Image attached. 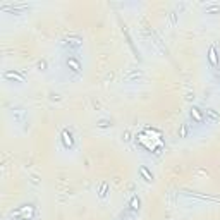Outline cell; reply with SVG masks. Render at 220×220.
<instances>
[{"mask_svg": "<svg viewBox=\"0 0 220 220\" xmlns=\"http://www.w3.org/2000/svg\"><path fill=\"white\" fill-rule=\"evenodd\" d=\"M206 60H208V65H210L213 71H218V67H220V55H218V48L215 45L208 47Z\"/></svg>", "mask_w": 220, "mask_h": 220, "instance_id": "1", "label": "cell"}, {"mask_svg": "<svg viewBox=\"0 0 220 220\" xmlns=\"http://www.w3.org/2000/svg\"><path fill=\"white\" fill-rule=\"evenodd\" d=\"M189 117H191L193 124H203L205 122V110L200 107H191Z\"/></svg>", "mask_w": 220, "mask_h": 220, "instance_id": "2", "label": "cell"}, {"mask_svg": "<svg viewBox=\"0 0 220 220\" xmlns=\"http://www.w3.org/2000/svg\"><path fill=\"white\" fill-rule=\"evenodd\" d=\"M67 65L71 67V71L74 72V74H79V72H81V62H79V58L74 57V55H69Z\"/></svg>", "mask_w": 220, "mask_h": 220, "instance_id": "3", "label": "cell"}, {"mask_svg": "<svg viewBox=\"0 0 220 220\" xmlns=\"http://www.w3.org/2000/svg\"><path fill=\"white\" fill-rule=\"evenodd\" d=\"M205 120H206V122H210V124L218 122V120H220L218 112L215 108H205Z\"/></svg>", "mask_w": 220, "mask_h": 220, "instance_id": "4", "label": "cell"}, {"mask_svg": "<svg viewBox=\"0 0 220 220\" xmlns=\"http://www.w3.org/2000/svg\"><path fill=\"white\" fill-rule=\"evenodd\" d=\"M62 141H64V145H65V148H71L72 145H74V139H72V134L69 133L67 129L62 133Z\"/></svg>", "mask_w": 220, "mask_h": 220, "instance_id": "5", "label": "cell"}, {"mask_svg": "<svg viewBox=\"0 0 220 220\" xmlns=\"http://www.w3.org/2000/svg\"><path fill=\"white\" fill-rule=\"evenodd\" d=\"M107 194H108V182L103 181V182H100V186H98V196L103 200V198H107Z\"/></svg>", "mask_w": 220, "mask_h": 220, "instance_id": "6", "label": "cell"}, {"mask_svg": "<svg viewBox=\"0 0 220 220\" xmlns=\"http://www.w3.org/2000/svg\"><path fill=\"white\" fill-rule=\"evenodd\" d=\"M139 174L145 177L146 182H151V181H153V174H151V172H148V168H146V167H141V168H139Z\"/></svg>", "mask_w": 220, "mask_h": 220, "instance_id": "7", "label": "cell"}, {"mask_svg": "<svg viewBox=\"0 0 220 220\" xmlns=\"http://www.w3.org/2000/svg\"><path fill=\"white\" fill-rule=\"evenodd\" d=\"M189 129H191V127H189V124L184 122L181 126V129H179V138H188L189 136Z\"/></svg>", "mask_w": 220, "mask_h": 220, "instance_id": "8", "label": "cell"}, {"mask_svg": "<svg viewBox=\"0 0 220 220\" xmlns=\"http://www.w3.org/2000/svg\"><path fill=\"white\" fill-rule=\"evenodd\" d=\"M139 205H141V200H139L138 196H133V200H131V208H133V210H139Z\"/></svg>", "mask_w": 220, "mask_h": 220, "instance_id": "9", "label": "cell"}, {"mask_svg": "<svg viewBox=\"0 0 220 220\" xmlns=\"http://www.w3.org/2000/svg\"><path fill=\"white\" fill-rule=\"evenodd\" d=\"M168 17H170L172 24H177V12H175V10H172V12L168 14Z\"/></svg>", "mask_w": 220, "mask_h": 220, "instance_id": "10", "label": "cell"}, {"mask_svg": "<svg viewBox=\"0 0 220 220\" xmlns=\"http://www.w3.org/2000/svg\"><path fill=\"white\" fill-rule=\"evenodd\" d=\"M38 71H47V62L45 60H40L38 62Z\"/></svg>", "mask_w": 220, "mask_h": 220, "instance_id": "11", "label": "cell"}, {"mask_svg": "<svg viewBox=\"0 0 220 220\" xmlns=\"http://www.w3.org/2000/svg\"><path fill=\"white\" fill-rule=\"evenodd\" d=\"M110 124H108V120H100L98 122V127H108Z\"/></svg>", "mask_w": 220, "mask_h": 220, "instance_id": "12", "label": "cell"}, {"mask_svg": "<svg viewBox=\"0 0 220 220\" xmlns=\"http://www.w3.org/2000/svg\"><path fill=\"white\" fill-rule=\"evenodd\" d=\"M122 139H124V141H129V139H131V138H129V133H127V131L122 134Z\"/></svg>", "mask_w": 220, "mask_h": 220, "instance_id": "13", "label": "cell"}, {"mask_svg": "<svg viewBox=\"0 0 220 220\" xmlns=\"http://www.w3.org/2000/svg\"><path fill=\"white\" fill-rule=\"evenodd\" d=\"M215 78H217L218 81H220V69H218V71H217V74H215Z\"/></svg>", "mask_w": 220, "mask_h": 220, "instance_id": "14", "label": "cell"}]
</instances>
